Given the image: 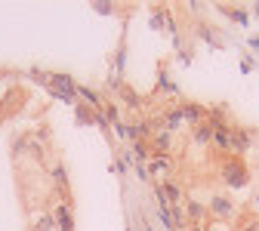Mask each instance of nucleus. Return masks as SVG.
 <instances>
[{"mask_svg":"<svg viewBox=\"0 0 259 231\" xmlns=\"http://www.w3.org/2000/svg\"><path fill=\"white\" fill-rule=\"evenodd\" d=\"M225 179H229V185H235V188H241L244 182H247V170L241 167V163L235 160V163H229L225 167Z\"/></svg>","mask_w":259,"mask_h":231,"instance_id":"obj_1","label":"nucleus"},{"mask_svg":"<svg viewBox=\"0 0 259 231\" xmlns=\"http://www.w3.org/2000/svg\"><path fill=\"white\" fill-rule=\"evenodd\" d=\"M213 142L219 145V148H232V133H229V129H213Z\"/></svg>","mask_w":259,"mask_h":231,"instance_id":"obj_2","label":"nucleus"},{"mask_svg":"<svg viewBox=\"0 0 259 231\" xmlns=\"http://www.w3.org/2000/svg\"><path fill=\"white\" fill-rule=\"evenodd\" d=\"M56 222L62 225V231H71V213H68V207H59L56 210Z\"/></svg>","mask_w":259,"mask_h":231,"instance_id":"obj_3","label":"nucleus"},{"mask_svg":"<svg viewBox=\"0 0 259 231\" xmlns=\"http://www.w3.org/2000/svg\"><path fill=\"white\" fill-rule=\"evenodd\" d=\"M210 204H213V213H216V216H229V213H232V207H229V201H225V197H213Z\"/></svg>","mask_w":259,"mask_h":231,"instance_id":"obj_4","label":"nucleus"},{"mask_svg":"<svg viewBox=\"0 0 259 231\" xmlns=\"http://www.w3.org/2000/svg\"><path fill=\"white\" fill-rule=\"evenodd\" d=\"M53 83H56V93H62L65 99H71V80L68 77H53Z\"/></svg>","mask_w":259,"mask_h":231,"instance_id":"obj_5","label":"nucleus"},{"mask_svg":"<svg viewBox=\"0 0 259 231\" xmlns=\"http://www.w3.org/2000/svg\"><path fill=\"white\" fill-rule=\"evenodd\" d=\"M151 170H154V173H164V170H167V157H154V160H151Z\"/></svg>","mask_w":259,"mask_h":231,"instance_id":"obj_6","label":"nucleus"},{"mask_svg":"<svg viewBox=\"0 0 259 231\" xmlns=\"http://www.w3.org/2000/svg\"><path fill=\"white\" fill-rule=\"evenodd\" d=\"M154 145H157V148H167V145H170V133H157V136H154Z\"/></svg>","mask_w":259,"mask_h":231,"instance_id":"obj_7","label":"nucleus"},{"mask_svg":"<svg viewBox=\"0 0 259 231\" xmlns=\"http://www.w3.org/2000/svg\"><path fill=\"white\" fill-rule=\"evenodd\" d=\"M188 213H191L194 219H201V216H204V207H198V204H191V207H188Z\"/></svg>","mask_w":259,"mask_h":231,"instance_id":"obj_8","label":"nucleus"},{"mask_svg":"<svg viewBox=\"0 0 259 231\" xmlns=\"http://www.w3.org/2000/svg\"><path fill=\"white\" fill-rule=\"evenodd\" d=\"M167 194H170V197H179V188H176V185L170 182V185H167Z\"/></svg>","mask_w":259,"mask_h":231,"instance_id":"obj_9","label":"nucleus"}]
</instances>
